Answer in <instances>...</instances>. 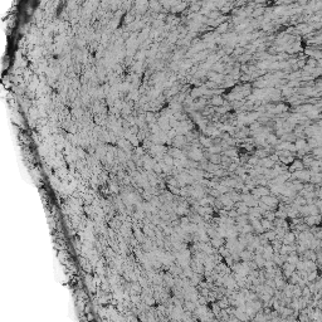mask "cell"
Returning <instances> with one entry per match:
<instances>
[{"label": "cell", "mask_w": 322, "mask_h": 322, "mask_svg": "<svg viewBox=\"0 0 322 322\" xmlns=\"http://www.w3.org/2000/svg\"><path fill=\"white\" fill-rule=\"evenodd\" d=\"M213 104H215V106H219V104H221V98L220 97H214L213 98Z\"/></svg>", "instance_id": "6da1fadb"}]
</instances>
